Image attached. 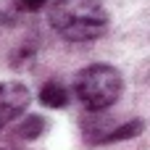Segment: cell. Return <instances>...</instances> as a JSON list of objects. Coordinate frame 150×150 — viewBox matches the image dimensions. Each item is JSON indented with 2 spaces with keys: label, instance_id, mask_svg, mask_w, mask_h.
Segmentation results:
<instances>
[{
  "label": "cell",
  "instance_id": "obj_1",
  "mask_svg": "<svg viewBox=\"0 0 150 150\" xmlns=\"http://www.w3.org/2000/svg\"><path fill=\"white\" fill-rule=\"evenodd\" d=\"M50 26L71 42H87L105 32L108 13L100 0H55L50 5Z\"/></svg>",
  "mask_w": 150,
  "mask_h": 150
},
{
  "label": "cell",
  "instance_id": "obj_2",
  "mask_svg": "<svg viewBox=\"0 0 150 150\" xmlns=\"http://www.w3.org/2000/svg\"><path fill=\"white\" fill-rule=\"evenodd\" d=\"M74 87H76V95L84 103V108L103 111V108H108V105H113L119 100L124 82H121V74L113 66H108V63H92V66H87V69L79 71Z\"/></svg>",
  "mask_w": 150,
  "mask_h": 150
},
{
  "label": "cell",
  "instance_id": "obj_3",
  "mask_svg": "<svg viewBox=\"0 0 150 150\" xmlns=\"http://www.w3.org/2000/svg\"><path fill=\"white\" fill-rule=\"evenodd\" d=\"M29 105V87L21 82H0V127L18 119Z\"/></svg>",
  "mask_w": 150,
  "mask_h": 150
},
{
  "label": "cell",
  "instance_id": "obj_4",
  "mask_svg": "<svg viewBox=\"0 0 150 150\" xmlns=\"http://www.w3.org/2000/svg\"><path fill=\"white\" fill-rule=\"evenodd\" d=\"M40 100H42V105H47V108H63V105L69 103V90H66V84H61V82H47V84H42V90H40Z\"/></svg>",
  "mask_w": 150,
  "mask_h": 150
},
{
  "label": "cell",
  "instance_id": "obj_5",
  "mask_svg": "<svg viewBox=\"0 0 150 150\" xmlns=\"http://www.w3.org/2000/svg\"><path fill=\"white\" fill-rule=\"evenodd\" d=\"M140 132H142V121H140V119H134V121H129V124H121V127H116V129H108V134L103 137V142L129 140V137H137Z\"/></svg>",
  "mask_w": 150,
  "mask_h": 150
},
{
  "label": "cell",
  "instance_id": "obj_6",
  "mask_svg": "<svg viewBox=\"0 0 150 150\" xmlns=\"http://www.w3.org/2000/svg\"><path fill=\"white\" fill-rule=\"evenodd\" d=\"M45 132V121L40 119V116H26L24 121H21V127H18V134L24 137V140H34V137H40Z\"/></svg>",
  "mask_w": 150,
  "mask_h": 150
},
{
  "label": "cell",
  "instance_id": "obj_7",
  "mask_svg": "<svg viewBox=\"0 0 150 150\" xmlns=\"http://www.w3.org/2000/svg\"><path fill=\"white\" fill-rule=\"evenodd\" d=\"M21 8H29V11H37V8H42L47 0H16Z\"/></svg>",
  "mask_w": 150,
  "mask_h": 150
},
{
  "label": "cell",
  "instance_id": "obj_8",
  "mask_svg": "<svg viewBox=\"0 0 150 150\" xmlns=\"http://www.w3.org/2000/svg\"><path fill=\"white\" fill-rule=\"evenodd\" d=\"M0 24H3V13H0Z\"/></svg>",
  "mask_w": 150,
  "mask_h": 150
}]
</instances>
